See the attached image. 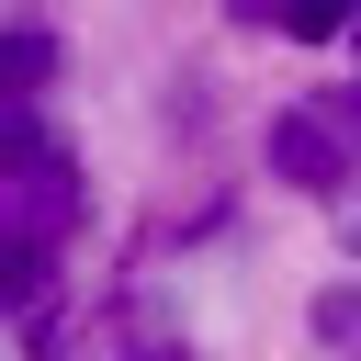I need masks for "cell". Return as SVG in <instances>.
Wrapping results in <instances>:
<instances>
[{
  "label": "cell",
  "instance_id": "obj_1",
  "mask_svg": "<svg viewBox=\"0 0 361 361\" xmlns=\"http://www.w3.org/2000/svg\"><path fill=\"white\" fill-rule=\"evenodd\" d=\"M79 226V158L45 124H0V316L56 350V248Z\"/></svg>",
  "mask_w": 361,
  "mask_h": 361
},
{
  "label": "cell",
  "instance_id": "obj_2",
  "mask_svg": "<svg viewBox=\"0 0 361 361\" xmlns=\"http://www.w3.org/2000/svg\"><path fill=\"white\" fill-rule=\"evenodd\" d=\"M271 169H282L293 192H338V180H350V135H338L327 113H282V124H271Z\"/></svg>",
  "mask_w": 361,
  "mask_h": 361
},
{
  "label": "cell",
  "instance_id": "obj_3",
  "mask_svg": "<svg viewBox=\"0 0 361 361\" xmlns=\"http://www.w3.org/2000/svg\"><path fill=\"white\" fill-rule=\"evenodd\" d=\"M45 79H56V34H0V124H34Z\"/></svg>",
  "mask_w": 361,
  "mask_h": 361
},
{
  "label": "cell",
  "instance_id": "obj_4",
  "mask_svg": "<svg viewBox=\"0 0 361 361\" xmlns=\"http://www.w3.org/2000/svg\"><path fill=\"white\" fill-rule=\"evenodd\" d=\"M259 34H293V45H327V34H350L361 23V0H237Z\"/></svg>",
  "mask_w": 361,
  "mask_h": 361
},
{
  "label": "cell",
  "instance_id": "obj_5",
  "mask_svg": "<svg viewBox=\"0 0 361 361\" xmlns=\"http://www.w3.org/2000/svg\"><path fill=\"white\" fill-rule=\"evenodd\" d=\"M338 135H361V90H350V102H338Z\"/></svg>",
  "mask_w": 361,
  "mask_h": 361
},
{
  "label": "cell",
  "instance_id": "obj_6",
  "mask_svg": "<svg viewBox=\"0 0 361 361\" xmlns=\"http://www.w3.org/2000/svg\"><path fill=\"white\" fill-rule=\"evenodd\" d=\"M338 226H350V248H361V203H350V214H338Z\"/></svg>",
  "mask_w": 361,
  "mask_h": 361
},
{
  "label": "cell",
  "instance_id": "obj_7",
  "mask_svg": "<svg viewBox=\"0 0 361 361\" xmlns=\"http://www.w3.org/2000/svg\"><path fill=\"white\" fill-rule=\"evenodd\" d=\"M350 34H361V23H350Z\"/></svg>",
  "mask_w": 361,
  "mask_h": 361
}]
</instances>
